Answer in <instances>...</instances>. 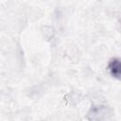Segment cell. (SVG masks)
<instances>
[{
  "label": "cell",
  "instance_id": "6da1fadb",
  "mask_svg": "<svg viewBox=\"0 0 121 121\" xmlns=\"http://www.w3.org/2000/svg\"><path fill=\"white\" fill-rule=\"evenodd\" d=\"M108 69L112 78L121 79V58H112L108 63Z\"/></svg>",
  "mask_w": 121,
  "mask_h": 121
}]
</instances>
